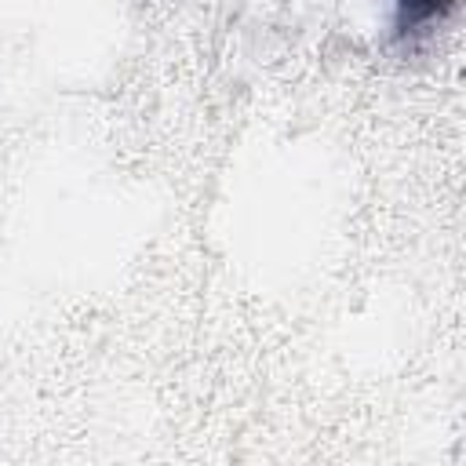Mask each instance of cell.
<instances>
[{"instance_id": "6da1fadb", "label": "cell", "mask_w": 466, "mask_h": 466, "mask_svg": "<svg viewBox=\"0 0 466 466\" xmlns=\"http://www.w3.org/2000/svg\"><path fill=\"white\" fill-rule=\"evenodd\" d=\"M455 0H393V33L397 40H411L430 25L451 15Z\"/></svg>"}]
</instances>
